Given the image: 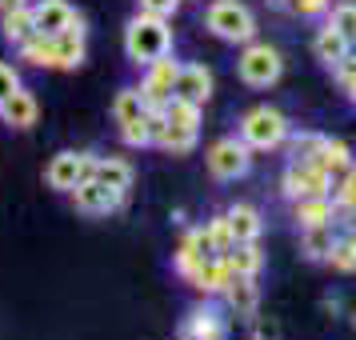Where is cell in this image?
I'll return each mask as SVG.
<instances>
[{"instance_id": "obj_1", "label": "cell", "mask_w": 356, "mask_h": 340, "mask_svg": "<svg viewBox=\"0 0 356 340\" xmlns=\"http://www.w3.org/2000/svg\"><path fill=\"white\" fill-rule=\"evenodd\" d=\"M172 52V29L164 17H148V13H136V17L124 24V56L132 65H152Z\"/></svg>"}, {"instance_id": "obj_2", "label": "cell", "mask_w": 356, "mask_h": 340, "mask_svg": "<svg viewBox=\"0 0 356 340\" xmlns=\"http://www.w3.org/2000/svg\"><path fill=\"white\" fill-rule=\"evenodd\" d=\"M204 24L216 40H228V44H248L257 36V17L241 0H212L209 13H204Z\"/></svg>"}, {"instance_id": "obj_3", "label": "cell", "mask_w": 356, "mask_h": 340, "mask_svg": "<svg viewBox=\"0 0 356 340\" xmlns=\"http://www.w3.org/2000/svg\"><path fill=\"white\" fill-rule=\"evenodd\" d=\"M241 140L252 152H273V148H280L289 140V116L280 108H268V104L248 108L241 116Z\"/></svg>"}, {"instance_id": "obj_4", "label": "cell", "mask_w": 356, "mask_h": 340, "mask_svg": "<svg viewBox=\"0 0 356 340\" xmlns=\"http://www.w3.org/2000/svg\"><path fill=\"white\" fill-rule=\"evenodd\" d=\"M204 161H209V172L216 180H241L252 168V148L244 145L241 136H220V140L209 145Z\"/></svg>"}, {"instance_id": "obj_5", "label": "cell", "mask_w": 356, "mask_h": 340, "mask_svg": "<svg viewBox=\"0 0 356 340\" xmlns=\"http://www.w3.org/2000/svg\"><path fill=\"white\" fill-rule=\"evenodd\" d=\"M236 72H241V81L248 88H268V84L280 81V72H284V60H280V52L273 44H252L248 40V49L241 52V60H236Z\"/></svg>"}, {"instance_id": "obj_6", "label": "cell", "mask_w": 356, "mask_h": 340, "mask_svg": "<svg viewBox=\"0 0 356 340\" xmlns=\"http://www.w3.org/2000/svg\"><path fill=\"white\" fill-rule=\"evenodd\" d=\"M92 172H97V156L92 152H56L49 161V168H44V180H49V188H56V193H72Z\"/></svg>"}, {"instance_id": "obj_7", "label": "cell", "mask_w": 356, "mask_h": 340, "mask_svg": "<svg viewBox=\"0 0 356 340\" xmlns=\"http://www.w3.org/2000/svg\"><path fill=\"white\" fill-rule=\"evenodd\" d=\"M332 188V177L324 172L316 161H292L280 177V193L289 200H300V196H328Z\"/></svg>"}, {"instance_id": "obj_8", "label": "cell", "mask_w": 356, "mask_h": 340, "mask_svg": "<svg viewBox=\"0 0 356 340\" xmlns=\"http://www.w3.org/2000/svg\"><path fill=\"white\" fill-rule=\"evenodd\" d=\"M177 72H180V65L172 60V52H168V56H161V60H152V65H145L140 97H145L148 113H161L164 104H168L172 88H177Z\"/></svg>"}, {"instance_id": "obj_9", "label": "cell", "mask_w": 356, "mask_h": 340, "mask_svg": "<svg viewBox=\"0 0 356 340\" xmlns=\"http://www.w3.org/2000/svg\"><path fill=\"white\" fill-rule=\"evenodd\" d=\"M72 204L84 216H108V212H116L124 204V193L113 188V184H104V180H97V177H88L72 188Z\"/></svg>"}, {"instance_id": "obj_10", "label": "cell", "mask_w": 356, "mask_h": 340, "mask_svg": "<svg viewBox=\"0 0 356 340\" xmlns=\"http://www.w3.org/2000/svg\"><path fill=\"white\" fill-rule=\"evenodd\" d=\"M180 340H228V324L212 305L193 308L180 324Z\"/></svg>"}, {"instance_id": "obj_11", "label": "cell", "mask_w": 356, "mask_h": 340, "mask_svg": "<svg viewBox=\"0 0 356 340\" xmlns=\"http://www.w3.org/2000/svg\"><path fill=\"white\" fill-rule=\"evenodd\" d=\"M212 257H220L216 252V244H212V236H209V228H193L184 241H180V252H177V273L188 280V276L204 264V260H212Z\"/></svg>"}, {"instance_id": "obj_12", "label": "cell", "mask_w": 356, "mask_h": 340, "mask_svg": "<svg viewBox=\"0 0 356 340\" xmlns=\"http://www.w3.org/2000/svg\"><path fill=\"white\" fill-rule=\"evenodd\" d=\"M52 49H56V68H81L84 65V17L76 13V20L68 24L65 33L52 36Z\"/></svg>"}, {"instance_id": "obj_13", "label": "cell", "mask_w": 356, "mask_h": 340, "mask_svg": "<svg viewBox=\"0 0 356 340\" xmlns=\"http://www.w3.org/2000/svg\"><path fill=\"white\" fill-rule=\"evenodd\" d=\"M196 136H200V132L180 129V124H168L161 113H152V145L164 148V152L184 156V152H193V148H196Z\"/></svg>"}, {"instance_id": "obj_14", "label": "cell", "mask_w": 356, "mask_h": 340, "mask_svg": "<svg viewBox=\"0 0 356 340\" xmlns=\"http://www.w3.org/2000/svg\"><path fill=\"white\" fill-rule=\"evenodd\" d=\"M33 20H36V33L56 36V33H65L68 24L76 20V8H72L68 0H36L33 4Z\"/></svg>"}, {"instance_id": "obj_15", "label": "cell", "mask_w": 356, "mask_h": 340, "mask_svg": "<svg viewBox=\"0 0 356 340\" xmlns=\"http://www.w3.org/2000/svg\"><path fill=\"white\" fill-rule=\"evenodd\" d=\"M172 97H184V100H193V104H209V97H212V72L204 65H180Z\"/></svg>"}, {"instance_id": "obj_16", "label": "cell", "mask_w": 356, "mask_h": 340, "mask_svg": "<svg viewBox=\"0 0 356 340\" xmlns=\"http://www.w3.org/2000/svg\"><path fill=\"white\" fill-rule=\"evenodd\" d=\"M225 296H228V308L244 316V321H252L257 316V305H260V292H257V276H241L232 273V280L225 284Z\"/></svg>"}, {"instance_id": "obj_17", "label": "cell", "mask_w": 356, "mask_h": 340, "mask_svg": "<svg viewBox=\"0 0 356 340\" xmlns=\"http://www.w3.org/2000/svg\"><path fill=\"white\" fill-rule=\"evenodd\" d=\"M36 116H40V104L29 88H17L8 100H0V120L13 124V129H33Z\"/></svg>"}, {"instance_id": "obj_18", "label": "cell", "mask_w": 356, "mask_h": 340, "mask_svg": "<svg viewBox=\"0 0 356 340\" xmlns=\"http://www.w3.org/2000/svg\"><path fill=\"white\" fill-rule=\"evenodd\" d=\"M292 220L300 228L332 225L337 220V204H332V196H300V200H292Z\"/></svg>"}, {"instance_id": "obj_19", "label": "cell", "mask_w": 356, "mask_h": 340, "mask_svg": "<svg viewBox=\"0 0 356 340\" xmlns=\"http://www.w3.org/2000/svg\"><path fill=\"white\" fill-rule=\"evenodd\" d=\"M228 280H232V264H228L225 252H220V257H212V260H204V264L188 276V284H193L196 292H204V296H212V292H225Z\"/></svg>"}, {"instance_id": "obj_20", "label": "cell", "mask_w": 356, "mask_h": 340, "mask_svg": "<svg viewBox=\"0 0 356 340\" xmlns=\"http://www.w3.org/2000/svg\"><path fill=\"white\" fill-rule=\"evenodd\" d=\"M348 49H353V44H348L332 24H324L321 33H316V40H312V52H316V60H321L324 68H337L340 60L348 56Z\"/></svg>"}, {"instance_id": "obj_21", "label": "cell", "mask_w": 356, "mask_h": 340, "mask_svg": "<svg viewBox=\"0 0 356 340\" xmlns=\"http://www.w3.org/2000/svg\"><path fill=\"white\" fill-rule=\"evenodd\" d=\"M312 161L321 164L328 177H340L348 164H353V152H348V145L344 140H332V136H321V145H316V152H312Z\"/></svg>"}, {"instance_id": "obj_22", "label": "cell", "mask_w": 356, "mask_h": 340, "mask_svg": "<svg viewBox=\"0 0 356 340\" xmlns=\"http://www.w3.org/2000/svg\"><path fill=\"white\" fill-rule=\"evenodd\" d=\"M228 216V228H232V241H260V228H264V220H260V212L252 209V204H232V209L225 212Z\"/></svg>"}, {"instance_id": "obj_23", "label": "cell", "mask_w": 356, "mask_h": 340, "mask_svg": "<svg viewBox=\"0 0 356 340\" xmlns=\"http://www.w3.org/2000/svg\"><path fill=\"white\" fill-rule=\"evenodd\" d=\"M0 33H4V40L8 44H20V40H29V36L36 33V20H33V4H20V8H13V13H0Z\"/></svg>"}, {"instance_id": "obj_24", "label": "cell", "mask_w": 356, "mask_h": 340, "mask_svg": "<svg viewBox=\"0 0 356 340\" xmlns=\"http://www.w3.org/2000/svg\"><path fill=\"white\" fill-rule=\"evenodd\" d=\"M161 116L168 124H180V129H193L200 132V116H204V104H193L184 97H168V104L161 108Z\"/></svg>"}, {"instance_id": "obj_25", "label": "cell", "mask_w": 356, "mask_h": 340, "mask_svg": "<svg viewBox=\"0 0 356 340\" xmlns=\"http://www.w3.org/2000/svg\"><path fill=\"white\" fill-rule=\"evenodd\" d=\"M225 257H228V264H232V273H241V276H257L260 268H264V252H260V244H257V241L232 244Z\"/></svg>"}, {"instance_id": "obj_26", "label": "cell", "mask_w": 356, "mask_h": 340, "mask_svg": "<svg viewBox=\"0 0 356 340\" xmlns=\"http://www.w3.org/2000/svg\"><path fill=\"white\" fill-rule=\"evenodd\" d=\"M140 116H148V104H145V97H140V88H120L113 97V120L124 129V124L140 120Z\"/></svg>"}, {"instance_id": "obj_27", "label": "cell", "mask_w": 356, "mask_h": 340, "mask_svg": "<svg viewBox=\"0 0 356 340\" xmlns=\"http://www.w3.org/2000/svg\"><path fill=\"white\" fill-rule=\"evenodd\" d=\"M20 60H29L33 68H56V49H52V36L33 33L29 40H20Z\"/></svg>"}, {"instance_id": "obj_28", "label": "cell", "mask_w": 356, "mask_h": 340, "mask_svg": "<svg viewBox=\"0 0 356 340\" xmlns=\"http://www.w3.org/2000/svg\"><path fill=\"white\" fill-rule=\"evenodd\" d=\"M97 180H104V184H113V188H120V193H129L132 188V164L120 161V156H97V172H92Z\"/></svg>"}, {"instance_id": "obj_29", "label": "cell", "mask_w": 356, "mask_h": 340, "mask_svg": "<svg viewBox=\"0 0 356 340\" xmlns=\"http://www.w3.org/2000/svg\"><path fill=\"white\" fill-rule=\"evenodd\" d=\"M305 232V241H300V248H305L308 260H328V252H332V244H337V236H332V225H316V228H300Z\"/></svg>"}, {"instance_id": "obj_30", "label": "cell", "mask_w": 356, "mask_h": 340, "mask_svg": "<svg viewBox=\"0 0 356 340\" xmlns=\"http://www.w3.org/2000/svg\"><path fill=\"white\" fill-rule=\"evenodd\" d=\"M332 204L344 212H356V161L344 168L337 177V184H332Z\"/></svg>"}, {"instance_id": "obj_31", "label": "cell", "mask_w": 356, "mask_h": 340, "mask_svg": "<svg viewBox=\"0 0 356 340\" xmlns=\"http://www.w3.org/2000/svg\"><path fill=\"white\" fill-rule=\"evenodd\" d=\"M328 24H332L348 44H356V4H353V0L337 4V8H332V17H328Z\"/></svg>"}, {"instance_id": "obj_32", "label": "cell", "mask_w": 356, "mask_h": 340, "mask_svg": "<svg viewBox=\"0 0 356 340\" xmlns=\"http://www.w3.org/2000/svg\"><path fill=\"white\" fill-rule=\"evenodd\" d=\"M120 140L129 148H148L152 145V113L140 116V120H132V124H124L120 129Z\"/></svg>"}, {"instance_id": "obj_33", "label": "cell", "mask_w": 356, "mask_h": 340, "mask_svg": "<svg viewBox=\"0 0 356 340\" xmlns=\"http://www.w3.org/2000/svg\"><path fill=\"white\" fill-rule=\"evenodd\" d=\"M328 264H332L337 273H356V244H353V236H344V241L332 244V252H328Z\"/></svg>"}, {"instance_id": "obj_34", "label": "cell", "mask_w": 356, "mask_h": 340, "mask_svg": "<svg viewBox=\"0 0 356 340\" xmlns=\"http://www.w3.org/2000/svg\"><path fill=\"white\" fill-rule=\"evenodd\" d=\"M204 228H209V236H212V244H216V252H228V248L236 244V241H232V228H228V216H225V212H220V216H212Z\"/></svg>"}, {"instance_id": "obj_35", "label": "cell", "mask_w": 356, "mask_h": 340, "mask_svg": "<svg viewBox=\"0 0 356 340\" xmlns=\"http://www.w3.org/2000/svg\"><path fill=\"white\" fill-rule=\"evenodd\" d=\"M316 145H321V132H305V136H296L289 145L292 161H312V152H316Z\"/></svg>"}, {"instance_id": "obj_36", "label": "cell", "mask_w": 356, "mask_h": 340, "mask_svg": "<svg viewBox=\"0 0 356 340\" xmlns=\"http://www.w3.org/2000/svg\"><path fill=\"white\" fill-rule=\"evenodd\" d=\"M136 8H140V13H148V17L172 20V17H177V8H180V0H136Z\"/></svg>"}, {"instance_id": "obj_37", "label": "cell", "mask_w": 356, "mask_h": 340, "mask_svg": "<svg viewBox=\"0 0 356 340\" xmlns=\"http://www.w3.org/2000/svg\"><path fill=\"white\" fill-rule=\"evenodd\" d=\"M20 88V76H17V68L13 65H0V100H8L13 92Z\"/></svg>"}, {"instance_id": "obj_38", "label": "cell", "mask_w": 356, "mask_h": 340, "mask_svg": "<svg viewBox=\"0 0 356 340\" xmlns=\"http://www.w3.org/2000/svg\"><path fill=\"white\" fill-rule=\"evenodd\" d=\"M289 8L296 17H321L324 8H328V0H289Z\"/></svg>"}, {"instance_id": "obj_39", "label": "cell", "mask_w": 356, "mask_h": 340, "mask_svg": "<svg viewBox=\"0 0 356 340\" xmlns=\"http://www.w3.org/2000/svg\"><path fill=\"white\" fill-rule=\"evenodd\" d=\"M344 92H348V100H353V104H356V72H353V76H348V81H344Z\"/></svg>"}, {"instance_id": "obj_40", "label": "cell", "mask_w": 356, "mask_h": 340, "mask_svg": "<svg viewBox=\"0 0 356 340\" xmlns=\"http://www.w3.org/2000/svg\"><path fill=\"white\" fill-rule=\"evenodd\" d=\"M20 4H29V0H0V13H13V8H20Z\"/></svg>"}, {"instance_id": "obj_41", "label": "cell", "mask_w": 356, "mask_h": 340, "mask_svg": "<svg viewBox=\"0 0 356 340\" xmlns=\"http://www.w3.org/2000/svg\"><path fill=\"white\" fill-rule=\"evenodd\" d=\"M284 4H289V0H284Z\"/></svg>"}, {"instance_id": "obj_42", "label": "cell", "mask_w": 356, "mask_h": 340, "mask_svg": "<svg viewBox=\"0 0 356 340\" xmlns=\"http://www.w3.org/2000/svg\"><path fill=\"white\" fill-rule=\"evenodd\" d=\"M353 321H356V316H353Z\"/></svg>"}]
</instances>
